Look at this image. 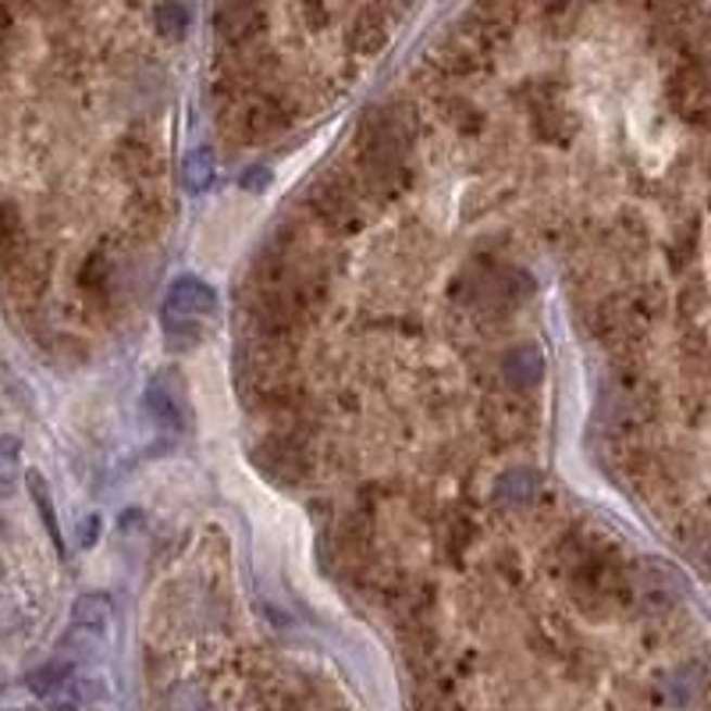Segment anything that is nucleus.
<instances>
[{
	"instance_id": "f8f14e48",
	"label": "nucleus",
	"mask_w": 711,
	"mask_h": 711,
	"mask_svg": "<svg viewBox=\"0 0 711 711\" xmlns=\"http://www.w3.org/2000/svg\"><path fill=\"white\" fill-rule=\"evenodd\" d=\"M178 178H182V189L192 192V196L206 192V189H211V182H214V153L206 150V147L186 153L182 167H178Z\"/></svg>"
},
{
	"instance_id": "f257e3e1",
	"label": "nucleus",
	"mask_w": 711,
	"mask_h": 711,
	"mask_svg": "<svg viewBox=\"0 0 711 711\" xmlns=\"http://www.w3.org/2000/svg\"><path fill=\"white\" fill-rule=\"evenodd\" d=\"M217 309V292L200 278H178L167 289L164 300V331L172 339H186L189 345L200 339V320L211 317Z\"/></svg>"
},
{
	"instance_id": "4468645a",
	"label": "nucleus",
	"mask_w": 711,
	"mask_h": 711,
	"mask_svg": "<svg viewBox=\"0 0 711 711\" xmlns=\"http://www.w3.org/2000/svg\"><path fill=\"white\" fill-rule=\"evenodd\" d=\"M79 284L82 292L97 295V300H107L111 295V261L103 253H93L79 270Z\"/></svg>"
},
{
	"instance_id": "9b49d317",
	"label": "nucleus",
	"mask_w": 711,
	"mask_h": 711,
	"mask_svg": "<svg viewBox=\"0 0 711 711\" xmlns=\"http://www.w3.org/2000/svg\"><path fill=\"white\" fill-rule=\"evenodd\" d=\"M25 484H29V498L36 501V509H40V520L47 526L50 541H54V548L64 555V537H61V526H58V512H54V498H50L47 477L40 470H29L25 473Z\"/></svg>"
},
{
	"instance_id": "423d86ee",
	"label": "nucleus",
	"mask_w": 711,
	"mask_h": 711,
	"mask_svg": "<svg viewBox=\"0 0 711 711\" xmlns=\"http://www.w3.org/2000/svg\"><path fill=\"white\" fill-rule=\"evenodd\" d=\"M501 373H506L512 388L526 392V388H537L541 378H545V356H541L537 345H516L501 359Z\"/></svg>"
},
{
	"instance_id": "f3484780",
	"label": "nucleus",
	"mask_w": 711,
	"mask_h": 711,
	"mask_svg": "<svg viewBox=\"0 0 711 711\" xmlns=\"http://www.w3.org/2000/svg\"><path fill=\"white\" fill-rule=\"evenodd\" d=\"M122 161L132 167L136 175H147V167L153 164V157H150V150L147 147H139V142H125L122 147Z\"/></svg>"
},
{
	"instance_id": "9d476101",
	"label": "nucleus",
	"mask_w": 711,
	"mask_h": 711,
	"mask_svg": "<svg viewBox=\"0 0 711 711\" xmlns=\"http://www.w3.org/2000/svg\"><path fill=\"white\" fill-rule=\"evenodd\" d=\"M541 495V477L534 470H509L495 487V498L506 506H530Z\"/></svg>"
},
{
	"instance_id": "2eb2a0df",
	"label": "nucleus",
	"mask_w": 711,
	"mask_h": 711,
	"mask_svg": "<svg viewBox=\"0 0 711 711\" xmlns=\"http://www.w3.org/2000/svg\"><path fill=\"white\" fill-rule=\"evenodd\" d=\"M68 676H72L68 662H47L43 669L29 672V690L33 694H54V690L64 687V683H68Z\"/></svg>"
},
{
	"instance_id": "a211bd4d",
	"label": "nucleus",
	"mask_w": 711,
	"mask_h": 711,
	"mask_svg": "<svg viewBox=\"0 0 711 711\" xmlns=\"http://www.w3.org/2000/svg\"><path fill=\"white\" fill-rule=\"evenodd\" d=\"M239 186L250 189V192H264L270 186V172H267V167H261V164L245 167V175L239 178Z\"/></svg>"
},
{
	"instance_id": "7ed1b4c3",
	"label": "nucleus",
	"mask_w": 711,
	"mask_h": 711,
	"mask_svg": "<svg viewBox=\"0 0 711 711\" xmlns=\"http://www.w3.org/2000/svg\"><path fill=\"white\" fill-rule=\"evenodd\" d=\"M256 467L278 484H303L309 473V456L300 437L292 434H270L256 445Z\"/></svg>"
},
{
	"instance_id": "dca6fc26",
	"label": "nucleus",
	"mask_w": 711,
	"mask_h": 711,
	"mask_svg": "<svg viewBox=\"0 0 711 711\" xmlns=\"http://www.w3.org/2000/svg\"><path fill=\"white\" fill-rule=\"evenodd\" d=\"M153 22H157V29L164 36H182L192 22V11L186 4H161L153 8Z\"/></svg>"
},
{
	"instance_id": "6e6552de",
	"label": "nucleus",
	"mask_w": 711,
	"mask_h": 711,
	"mask_svg": "<svg viewBox=\"0 0 711 711\" xmlns=\"http://www.w3.org/2000/svg\"><path fill=\"white\" fill-rule=\"evenodd\" d=\"M114 619V605L107 594H82L79 601L72 605V626L82 633H107Z\"/></svg>"
},
{
	"instance_id": "f03ea898",
	"label": "nucleus",
	"mask_w": 711,
	"mask_h": 711,
	"mask_svg": "<svg viewBox=\"0 0 711 711\" xmlns=\"http://www.w3.org/2000/svg\"><path fill=\"white\" fill-rule=\"evenodd\" d=\"M306 206L314 211V217L331 231H353L359 225V200L356 186L348 178L325 175L317 178L306 192Z\"/></svg>"
},
{
	"instance_id": "1a4fd4ad",
	"label": "nucleus",
	"mask_w": 711,
	"mask_h": 711,
	"mask_svg": "<svg viewBox=\"0 0 711 711\" xmlns=\"http://www.w3.org/2000/svg\"><path fill=\"white\" fill-rule=\"evenodd\" d=\"M22 261V217L11 203H0V270H15Z\"/></svg>"
},
{
	"instance_id": "39448f33",
	"label": "nucleus",
	"mask_w": 711,
	"mask_h": 711,
	"mask_svg": "<svg viewBox=\"0 0 711 711\" xmlns=\"http://www.w3.org/2000/svg\"><path fill=\"white\" fill-rule=\"evenodd\" d=\"M147 412L161 427H167V431H182V423H186L182 398H178V392L172 388V378H167V373H157V378L150 381V388H147Z\"/></svg>"
},
{
	"instance_id": "20e7f679",
	"label": "nucleus",
	"mask_w": 711,
	"mask_h": 711,
	"mask_svg": "<svg viewBox=\"0 0 711 711\" xmlns=\"http://www.w3.org/2000/svg\"><path fill=\"white\" fill-rule=\"evenodd\" d=\"M392 15L388 8H364L348 29V47L356 50L359 58H373L378 50H384L388 33H392Z\"/></svg>"
},
{
	"instance_id": "6ab92c4d",
	"label": "nucleus",
	"mask_w": 711,
	"mask_h": 711,
	"mask_svg": "<svg viewBox=\"0 0 711 711\" xmlns=\"http://www.w3.org/2000/svg\"><path fill=\"white\" fill-rule=\"evenodd\" d=\"M97 537H100V516H86V520L79 523L75 541H79L82 548H89V545H97Z\"/></svg>"
},
{
	"instance_id": "ddd939ff",
	"label": "nucleus",
	"mask_w": 711,
	"mask_h": 711,
	"mask_svg": "<svg viewBox=\"0 0 711 711\" xmlns=\"http://www.w3.org/2000/svg\"><path fill=\"white\" fill-rule=\"evenodd\" d=\"M22 477V442L15 434H0V498L15 495Z\"/></svg>"
},
{
	"instance_id": "0eeeda50",
	"label": "nucleus",
	"mask_w": 711,
	"mask_h": 711,
	"mask_svg": "<svg viewBox=\"0 0 711 711\" xmlns=\"http://www.w3.org/2000/svg\"><path fill=\"white\" fill-rule=\"evenodd\" d=\"M264 25V8H221L217 11V36L228 47H245Z\"/></svg>"
}]
</instances>
